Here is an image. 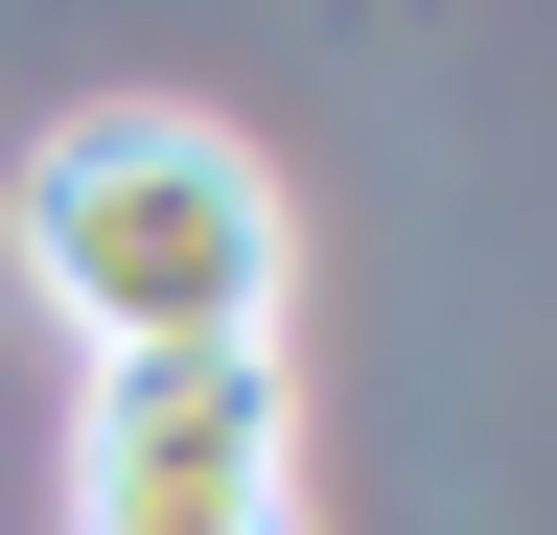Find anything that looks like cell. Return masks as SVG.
Here are the masks:
<instances>
[{"label": "cell", "mask_w": 557, "mask_h": 535, "mask_svg": "<svg viewBox=\"0 0 557 535\" xmlns=\"http://www.w3.org/2000/svg\"><path fill=\"white\" fill-rule=\"evenodd\" d=\"M24 280L94 326V350H256L278 326V163L186 94H94L24 141Z\"/></svg>", "instance_id": "6da1fadb"}, {"label": "cell", "mask_w": 557, "mask_h": 535, "mask_svg": "<svg viewBox=\"0 0 557 535\" xmlns=\"http://www.w3.org/2000/svg\"><path fill=\"white\" fill-rule=\"evenodd\" d=\"M70 535H302V396H278V350H94Z\"/></svg>", "instance_id": "7a4b0ae2"}]
</instances>
